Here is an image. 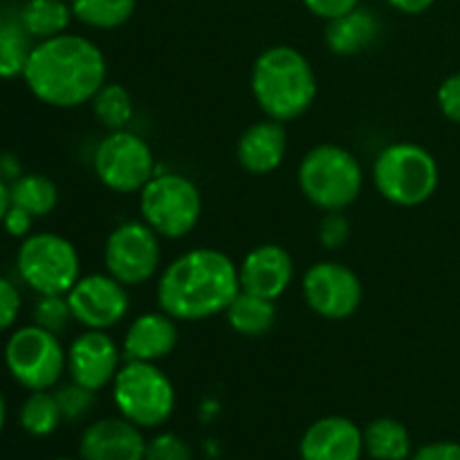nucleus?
<instances>
[{
    "label": "nucleus",
    "instance_id": "obj_1",
    "mask_svg": "<svg viewBox=\"0 0 460 460\" xmlns=\"http://www.w3.org/2000/svg\"><path fill=\"white\" fill-rule=\"evenodd\" d=\"M22 79L39 102L76 108L93 102L106 84V58L85 36L61 34L34 45Z\"/></svg>",
    "mask_w": 460,
    "mask_h": 460
},
{
    "label": "nucleus",
    "instance_id": "obj_2",
    "mask_svg": "<svg viewBox=\"0 0 460 460\" xmlns=\"http://www.w3.org/2000/svg\"><path fill=\"white\" fill-rule=\"evenodd\" d=\"M238 292L236 265L227 254L207 247L178 256L157 283L160 308L182 322H200L225 313Z\"/></svg>",
    "mask_w": 460,
    "mask_h": 460
},
{
    "label": "nucleus",
    "instance_id": "obj_3",
    "mask_svg": "<svg viewBox=\"0 0 460 460\" xmlns=\"http://www.w3.org/2000/svg\"><path fill=\"white\" fill-rule=\"evenodd\" d=\"M252 93L261 111L283 124L301 117L313 106L317 76L299 49L277 45L256 58L252 67Z\"/></svg>",
    "mask_w": 460,
    "mask_h": 460
},
{
    "label": "nucleus",
    "instance_id": "obj_4",
    "mask_svg": "<svg viewBox=\"0 0 460 460\" xmlns=\"http://www.w3.org/2000/svg\"><path fill=\"white\" fill-rule=\"evenodd\" d=\"M362 166L358 157L337 144L314 146L299 166V187L314 207L341 211L362 191Z\"/></svg>",
    "mask_w": 460,
    "mask_h": 460
},
{
    "label": "nucleus",
    "instance_id": "obj_5",
    "mask_svg": "<svg viewBox=\"0 0 460 460\" xmlns=\"http://www.w3.org/2000/svg\"><path fill=\"white\" fill-rule=\"evenodd\" d=\"M373 180L382 198L398 207H416L434 196L438 187V164L427 148L398 142L377 155Z\"/></svg>",
    "mask_w": 460,
    "mask_h": 460
},
{
    "label": "nucleus",
    "instance_id": "obj_6",
    "mask_svg": "<svg viewBox=\"0 0 460 460\" xmlns=\"http://www.w3.org/2000/svg\"><path fill=\"white\" fill-rule=\"evenodd\" d=\"M112 398L126 420L146 429L169 420L175 407L173 385L153 362L128 359L119 367L112 380Z\"/></svg>",
    "mask_w": 460,
    "mask_h": 460
},
{
    "label": "nucleus",
    "instance_id": "obj_7",
    "mask_svg": "<svg viewBox=\"0 0 460 460\" xmlns=\"http://www.w3.org/2000/svg\"><path fill=\"white\" fill-rule=\"evenodd\" d=\"M16 268L22 281L43 295H67L79 281V254L67 238L58 234H31L16 254Z\"/></svg>",
    "mask_w": 460,
    "mask_h": 460
},
{
    "label": "nucleus",
    "instance_id": "obj_8",
    "mask_svg": "<svg viewBox=\"0 0 460 460\" xmlns=\"http://www.w3.org/2000/svg\"><path fill=\"white\" fill-rule=\"evenodd\" d=\"M144 223L164 238H182L196 229L202 214L200 191L189 178L178 173L153 175L142 189Z\"/></svg>",
    "mask_w": 460,
    "mask_h": 460
},
{
    "label": "nucleus",
    "instance_id": "obj_9",
    "mask_svg": "<svg viewBox=\"0 0 460 460\" xmlns=\"http://www.w3.org/2000/svg\"><path fill=\"white\" fill-rule=\"evenodd\" d=\"M4 364L13 380L27 391H48L57 386L67 367V353L54 332L22 326L4 344Z\"/></svg>",
    "mask_w": 460,
    "mask_h": 460
},
{
    "label": "nucleus",
    "instance_id": "obj_10",
    "mask_svg": "<svg viewBox=\"0 0 460 460\" xmlns=\"http://www.w3.org/2000/svg\"><path fill=\"white\" fill-rule=\"evenodd\" d=\"M94 173L111 191H142L155 175L153 151L139 135L112 130L99 142L94 153Z\"/></svg>",
    "mask_w": 460,
    "mask_h": 460
},
{
    "label": "nucleus",
    "instance_id": "obj_11",
    "mask_svg": "<svg viewBox=\"0 0 460 460\" xmlns=\"http://www.w3.org/2000/svg\"><path fill=\"white\" fill-rule=\"evenodd\" d=\"M103 256H106L108 274L115 277L121 286H142L155 277L160 268V238L146 223L130 220L112 229Z\"/></svg>",
    "mask_w": 460,
    "mask_h": 460
},
{
    "label": "nucleus",
    "instance_id": "obj_12",
    "mask_svg": "<svg viewBox=\"0 0 460 460\" xmlns=\"http://www.w3.org/2000/svg\"><path fill=\"white\" fill-rule=\"evenodd\" d=\"M304 296L323 319H349L362 304V283L350 268L326 261L305 272Z\"/></svg>",
    "mask_w": 460,
    "mask_h": 460
},
{
    "label": "nucleus",
    "instance_id": "obj_13",
    "mask_svg": "<svg viewBox=\"0 0 460 460\" xmlns=\"http://www.w3.org/2000/svg\"><path fill=\"white\" fill-rule=\"evenodd\" d=\"M72 317L90 331H106L117 326L128 313V295L111 274H90L79 277V281L67 292Z\"/></svg>",
    "mask_w": 460,
    "mask_h": 460
},
{
    "label": "nucleus",
    "instance_id": "obj_14",
    "mask_svg": "<svg viewBox=\"0 0 460 460\" xmlns=\"http://www.w3.org/2000/svg\"><path fill=\"white\" fill-rule=\"evenodd\" d=\"M67 371L72 382L99 391L115 380L119 371V349L102 331H88L76 337L67 350Z\"/></svg>",
    "mask_w": 460,
    "mask_h": 460
},
{
    "label": "nucleus",
    "instance_id": "obj_15",
    "mask_svg": "<svg viewBox=\"0 0 460 460\" xmlns=\"http://www.w3.org/2000/svg\"><path fill=\"white\" fill-rule=\"evenodd\" d=\"M79 454L81 460H144L146 440L126 418H102L84 431Z\"/></svg>",
    "mask_w": 460,
    "mask_h": 460
},
{
    "label": "nucleus",
    "instance_id": "obj_16",
    "mask_svg": "<svg viewBox=\"0 0 460 460\" xmlns=\"http://www.w3.org/2000/svg\"><path fill=\"white\" fill-rule=\"evenodd\" d=\"M295 274L290 254L281 245H259L243 259L238 268L241 290L263 299H279L288 290Z\"/></svg>",
    "mask_w": 460,
    "mask_h": 460
},
{
    "label": "nucleus",
    "instance_id": "obj_17",
    "mask_svg": "<svg viewBox=\"0 0 460 460\" xmlns=\"http://www.w3.org/2000/svg\"><path fill=\"white\" fill-rule=\"evenodd\" d=\"M299 452L301 460H359L364 454V431L349 418H322L308 427Z\"/></svg>",
    "mask_w": 460,
    "mask_h": 460
},
{
    "label": "nucleus",
    "instance_id": "obj_18",
    "mask_svg": "<svg viewBox=\"0 0 460 460\" xmlns=\"http://www.w3.org/2000/svg\"><path fill=\"white\" fill-rule=\"evenodd\" d=\"M178 346V326L173 317L162 313L139 314L124 337V353L133 362H157Z\"/></svg>",
    "mask_w": 460,
    "mask_h": 460
},
{
    "label": "nucleus",
    "instance_id": "obj_19",
    "mask_svg": "<svg viewBox=\"0 0 460 460\" xmlns=\"http://www.w3.org/2000/svg\"><path fill=\"white\" fill-rule=\"evenodd\" d=\"M288 135L281 121L265 119L250 126L238 139V162L254 175L272 173L286 155Z\"/></svg>",
    "mask_w": 460,
    "mask_h": 460
},
{
    "label": "nucleus",
    "instance_id": "obj_20",
    "mask_svg": "<svg viewBox=\"0 0 460 460\" xmlns=\"http://www.w3.org/2000/svg\"><path fill=\"white\" fill-rule=\"evenodd\" d=\"M377 30H380L377 18L367 9L358 7L344 16L328 21L326 43L335 54L350 57L367 49L376 40Z\"/></svg>",
    "mask_w": 460,
    "mask_h": 460
},
{
    "label": "nucleus",
    "instance_id": "obj_21",
    "mask_svg": "<svg viewBox=\"0 0 460 460\" xmlns=\"http://www.w3.org/2000/svg\"><path fill=\"white\" fill-rule=\"evenodd\" d=\"M34 49L31 36L21 22V13L0 12V79L22 76Z\"/></svg>",
    "mask_w": 460,
    "mask_h": 460
},
{
    "label": "nucleus",
    "instance_id": "obj_22",
    "mask_svg": "<svg viewBox=\"0 0 460 460\" xmlns=\"http://www.w3.org/2000/svg\"><path fill=\"white\" fill-rule=\"evenodd\" d=\"M227 322L238 335L261 337L274 326L277 322V308L274 301L263 299V296L250 295V292H238L236 299L229 304Z\"/></svg>",
    "mask_w": 460,
    "mask_h": 460
},
{
    "label": "nucleus",
    "instance_id": "obj_23",
    "mask_svg": "<svg viewBox=\"0 0 460 460\" xmlns=\"http://www.w3.org/2000/svg\"><path fill=\"white\" fill-rule=\"evenodd\" d=\"M364 452L373 460H407L411 456V436L402 422L380 418L364 429Z\"/></svg>",
    "mask_w": 460,
    "mask_h": 460
},
{
    "label": "nucleus",
    "instance_id": "obj_24",
    "mask_svg": "<svg viewBox=\"0 0 460 460\" xmlns=\"http://www.w3.org/2000/svg\"><path fill=\"white\" fill-rule=\"evenodd\" d=\"M18 13L27 34L39 40L66 34L70 18L75 16L70 4L63 0H27Z\"/></svg>",
    "mask_w": 460,
    "mask_h": 460
},
{
    "label": "nucleus",
    "instance_id": "obj_25",
    "mask_svg": "<svg viewBox=\"0 0 460 460\" xmlns=\"http://www.w3.org/2000/svg\"><path fill=\"white\" fill-rule=\"evenodd\" d=\"M12 205L21 207L34 218L48 216L58 202V189L48 175L25 173L12 182Z\"/></svg>",
    "mask_w": 460,
    "mask_h": 460
},
{
    "label": "nucleus",
    "instance_id": "obj_26",
    "mask_svg": "<svg viewBox=\"0 0 460 460\" xmlns=\"http://www.w3.org/2000/svg\"><path fill=\"white\" fill-rule=\"evenodd\" d=\"M72 13L94 30H115L128 22L135 0H72Z\"/></svg>",
    "mask_w": 460,
    "mask_h": 460
},
{
    "label": "nucleus",
    "instance_id": "obj_27",
    "mask_svg": "<svg viewBox=\"0 0 460 460\" xmlns=\"http://www.w3.org/2000/svg\"><path fill=\"white\" fill-rule=\"evenodd\" d=\"M18 418H21L22 429L30 436H36V438L54 434L63 420L57 398L48 391H31L30 398L22 402Z\"/></svg>",
    "mask_w": 460,
    "mask_h": 460
},
{
    "label": "nucleus",
    "instance_id": "obj_28",
    "mask_svg": "<svg viewBox=\"0 0 460 460\" xmlns=\"http://www.w3.org/2000/svg\"><path fill=\"white\" fill-rule=\"evenodd\" d=\"M93 111L99 124L111 130H124L133 119V99L119 84H103L93 97Z\"/></svg>",
    "mask_w": 460,
    "mask_h": 460
},
{
    "label": "nucleus",
    "instance_id": "obj_29",
    "mask_svg": "<svg viewBox=\"0 0 460 460\" xmlns=\"http://www.w3.org/2000/svg\"><path fill=\"white\" fill-rule=\"evenodd\" d=\"M72 310L70 304H67L66 295H43L34 305V323L36 326L45 328V331L54 332H63L70 323Z\"/></svg>",
    "mask_w": 460,
    "mask_h": 460
},
{
    "label": "nucleus",
    "instance_id": "obj_30",
    "mask_svg": "<svg viewBox=\"0 0 460 460\" xmlns=\"http://www.w3.org/2000/svg\"><path fill=\"white\" fill-rule=\"evenodd\" d=\"M94 394H97V391L85 389V386L76 385V382L61 386V389L54 394V398H57L58 409H61L63 420L75 422L81 420L84 416H88L94 407Z\"/></svg>",
    "mask_w": 460,
    "mask_h": 460
},
{
    "label": "nucleus",
    "instance_id": "obj_31",
    "mask_svg": "<svg viewBox=\"0 0 460 460\" xmlns=\"http://www.w3.org/2000/svg\"><path fill=\"white\" fill-rule=\"evenodd\" d=\"M144 460H193L191 447L187 440L175 434H160L146 443V456Z\"/></svg>",
    "mask_w": 460,
    "mask_h": 460
},
{
    "label": "nucleus",
    "instance_id": "obj_32",
    "mask_svg": "<svg viewBox=\"0 0 460 460\" xmlns=\"http://www.w3.org/2000/svg\"><path fill=\"white\" fill-rule=\"evenodd\" d=\"M21 313V292L12 281L0 277V332L12 328Z\"/></svg>",
    "mask_w": 460,
    "mask_h": 460
},
{
    "label": "nucleus",
    "instance_id": "obj_33",
    "mask_svg": "<svg viewBox=\"0 0 460 460\" xmlns=\"http://www.w3.org/2000/svg\"><path fill=\"white\" fill-rule=\"evenodd\" d=\"M438 106L447 119L460 124V72L443 81L438 88Z\"/></svg>",
    "mask_w": 460,
    "mask_h": 460
},
{
    "label": "nucleus",
    "instance_id": "obj_34",
    "mask_svg": "<svg viewBox=\"0 0 460 460\" xmlns=\"http://www.w3.org/2000/svg\"><path fill=\"white\" fill-rule=\"evenodd\" d=\"M319 238H322V243L328 250L340 247L349 238V223H346L344 216H340L337 211H331V216L323 218L322 229H319Z\"/></svg>",
    "mask_w": 460,
    "mask_h": 460
},
{
    "label": "nucleus",
    "instance_id": "obj_35",
    "mask_svg": "<svg viewBox=\"0 0 460 460\" xmlns=\"http://www.w3.org/2000/svg\"><path fill=\"white\" fill-rule=\"evenodd\" d=\"M304 4L314 13V16L332 21V18H340L344 16V13L358 9L359 0H304Z\"/></svg>",
    "mask_w": 460,
    "mask_h": 460
},
{
    "label": "nucleus",
    "instance_id": "obj_36",
    "mask_svg": "<svg viewBox=\"0 0 460 460\" xmlns=\"http://www.w3.org/2000/svg\"><path fill=\"white\" fill-rule=\"evenodd\" d=\"M31 223H34V216L27 214V211L21 209V207L12 205V207H9L7 216H4V220H3V227H4V232L9 234V236L27 238V236H30Z\"/></svg>",
    "mask_w": 460,
    "mask_h": 460
},
{
    "label": "nucleus",
    "instance_id": "obj_37",
    "mask_svg": "<svg viewBox=\"0 0 460 460\" xmlns=\"http://www.w3.org/2000/svg\"><path fill=\"white\" fill-rule=\"evenodd\" d=\"M411 460H460L458 443H429L418 449Z\"/></svg>",
    "mask_w": 460,
    "mask_h": 460
},
{
    "label": "nucleus",
    "instance_id": "obj_38",
    "mask_svg": "<svg viewBox=\"0 0 460 460\" xmlns=\"http://www.w3.org/2000/svg\"><path fill=\"white\" fill-rule=\"evenodd\" d=\"M21 162L13 153H0V180L3 182H16L21 178Z\"/></svg>",
    "mask_w": 460,
    "mask_h": 460
},
{
    "label": "nucleus",
    "instance_id": "obj_39",
    "mask_svg": "<svg viewBox=\"0 0 460 460\" xmlns=\"http://www.w3.org/2000/svg\"><path fill=\"white\" fill-rule=\"evenodd\" d=\"M394 9L402 13H422L436 3V0H386Z\"/></svg>",
    "mask_w": 460,
    "mask_h": 460
},
{
    "label": "nucleus",
    "instance_id": "obj_40",
    "mask_svg": "<svg viewBox=\"0 0 460 460\" xmlns=\"http://www.w3.org/2000/svg\"><path fill=\"white\" fill-rule=\"evenodd\" d=\"M9 207H12V189H9L7 182H3V180H0V225H3Z\"/></svg>",
    "mask_w": 460,
    "mask_h": 460
},
{
    "label": "nucleus",
    "instance_id": "obj_41",
    "mask_svg": "<svg viewBox=\"0 0 460 460\" xmlns=\"http://www.w3.org/2000/svg\"><path fill=\"white\" fill-rule=\"evenodd\" d=\"M4 418H7V407H4V398L3 394H0V431H3L4 427Z\"/></svg>",
    "mask_w": 460,
    "mask_h": 460
},
{
    "label": "nucleus",
    "instance_id": "obj_42",
    "mask_svg": "<svg viewBox=\"0 0 460 460\" xmlns=\"http://www.w3.org/2000/svg\"><path fill=\"white\" fill-rule=\"evenodd\" d=\"M58 460H72V458H58Z\"/></svg>",
    "mask_w": 460,
    "mask_h": 460
}]
</instances>
